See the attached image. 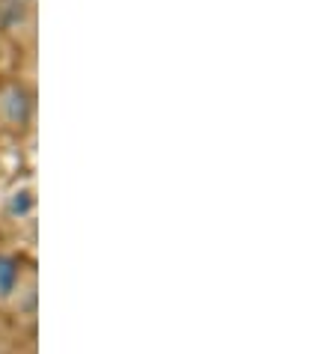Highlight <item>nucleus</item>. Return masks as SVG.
<instances>
[{
  "label": "nucleus",
  "instance_id": "nucleus-3",
  "mask_svg": "<svg viewBox=\"0 0 333 354\" xmlns=\"http://www.w3.org/2000/svg\"><path fill=\"white\" fill-rule=\"evenodd\" d=\"M21 286V268L9 253H0V307H9L18 298Z\"/></svg>",
  "mask_w": 333,
  "mask_h": 354
},
{
  "label": "nucleus",
  "instance_id": "nucleus-2",
  "mask_svg": "<svg viewBox=\"0 0 333 354\" xmlns=\"http://www.w3.org/2000/svg\"><path fill=\"white\" fill-rule=\"evenodd\" d=\"M3 212H6V218H12V221H30L33 212H36V188L30 182L15 185V188L3 196Z\"/></svg>",
  "mask_w": 333,
  "mask_h": 354
},
{
  "label": "nucleus",
  "instance_id": "nucleus-1",
  "mask_svg": "<svg viewBox=\"0 0 333 354\" xmlns=\"http://www.w3.org/2000/svg\"><path fill=\"white\" fill-rule=\"evenodd\" d=\"M33 113V102H30V93L18 84H9L0 90V122L6 129H18L30 120Z\"/></svg>",
  "mask_w": 333,
  "mask_h": 354
},
{
  "label": "nucleus",
  "instance_id": "nucleus-4",
  "mask_svg": "<svg viewBox=\"0 0 333 354\" xmlns=\"http://www.w3.org/2000/svg\"><path fill=\"white\" fill-rule=\"evenodd\" d=\"M15 3H24L27 6V3H33V0H15Z\"/></svg>",
  "mask_w": 333,
  "mask_h": 354
}]
</instances>
